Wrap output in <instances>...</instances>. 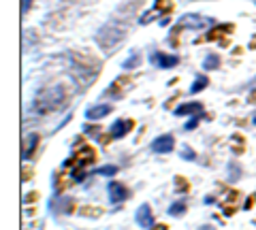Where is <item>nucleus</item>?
<instances>
[{
	"label": "nucleus",
	"mask_w": 256,
	"mask_h": 230,
	"mask_svg": "<svg viewBox=\"0 0 256 230\" xmlns=\"http://www.w3.org/2000/svg\"><path fill=\"white\" fill-rule=\"evenodd\" d=\"M64 98H66V92H64L62 85H50V88H45L38 92V96L34 98V107L38 113H47V111H56L58 109Z\"/></svg>",
	"instance_id": "1"
},
{
	"label": "nucleus",
	"mask_w": 256,
	"mask_h": 230,
	"mask_svg": "<svg viewBox=\"0 0 256 230\" xmlns=\"http://www.w3.org/2000/svg\"><path fill=\"white\" fill-rule=\"evenodd\" d=\"M207 23H212V19L203 17V15H194V13H186L180 17V26L182 28H190V30H201Z\"/></svg>",
	"instance_id": "2"
},
{
	"label": "nucleus",
	"mask_w": 256,
	"mask_h": 230,
	"mask_svg": "<svg viewBox=\"0 0 256 230\" xmlns=\"http://www.w3.org/2000/svg\"><path fill=\"white\" fill-rule=\"evenodd\" d=\"M175 149V139L171 134H162V137H156L152 143V152L156 154H171Z\"/></svg>",
	"instance_id": "3"
},
{
	"label": "nucleus",
	"mask_w": 256,
	"mask_h": 230,
	"mask_svg": "<svg viewBox=\"0 0 256 230\" xmlns=\"http://www.w3.org/2000/svg\"><path fill=\"white\" fill-rule=\"evenodd\" d=\"M152 64H156L158 68H173V66H178L180 64V58L178 55H171V53H152Z\"/></svg>",
	"instance_id": "4"
},
{
	"label": "nucleus",
	"mask_w": 256,
	"mask_h": 230,
	"mask_svg": "<svg viewBox=\"0 0 256 230\" xmlns=\"http://www.w3.org/2000/svg\"><path fill=\"white\" fill-rule=\"evenodd\" d=\"M107 190H109V201L111 203H122V201H126V198L130 196V192L126 190V186H122L120 181H111Z\"/></svg>",
	"instance_id": "5"
},
{
	"label": "nucleus",
	"mask_w": 256,
	"mask_h": 230,
	"mask_svg": "<svg viewBox=\"0 0 256 230\" xmlns=\"http://www.w3.org/2000/svg\"><path fill=\"white\" fill-rule=\"evenodd\" d=\"M132 128V122H128V120H116L114 126L109 128V134H111V139H122L126 137L128 132H130Z\"/></svg>",
	"instance_id": "6"
},
{
	"label": "nucleus",
	"mask_w": 256,
	"mask_h": 230,
	"mask_svg": "<svg viewBox=\"0 0 256 230\" xmlns=\"http://www.w3.org/2000/svg\"><path fill=\"white\" fill-rule=\"evenodd\" d=\"M111 113V105H96V107H90L86 111V117L88 120H102V117H107Z\"/></svg>",
	"instance_id": "7"
},
{
	"label": "nucleus",
	"mask_w": 256,
	"mask_h": 230,
	"mask_svg": "<svg viewBox=\"0 0 256 230\" xmlns=\"http://www.w3.org/2000/svg\"><path fill=\"white\" fill-rule=\"evenodd\" d=\"M137 222L141 226H152L154 224V220H152V211H150V205H141L139 211H137Z\"/></svg>",
	"instance_id": "8"
},
{
	"label": "nucleus",
	"mask_w": 256,
	"mask_h": 230,
	"mask_svg": "<svg viewBox=\"0 0 256 230\" xmlns=\"http://www.w3.org/2000/svg\"><path fill=\"white\" fill-rule=\"evenodd\" d=\"M203 105L201 102H186V105H180L175 109V115H188V113H201Z\"/></svg>",
	"instance_id": "9"
},
{
	"label": "nucleus",
	"mask_w": 256,
	"mask_h": 230,
	"mask_svg": "<svg viewBox=\"0 0 256 230\" xmlns=\"http://www.w3.org/2000/svg\"><path fill=\"white\" fill-rule=\"evenodd\" d=\"M207 85H210V79H207L205 75H198L196 79H194V83H192V88H190V92L192 94H196V92H201V90H205Z\"/></svg>",
	"instance_id": "10"
},
{
	"label": "nucleus",
	"mask_w": 256,
	"mask_h": 230,
	"mask_svg": "<svg viewBox=\"0 0 256 230\" xmlns=\"http://www.w3.org/2000/svg\"><path fill=\"white\" fill-rule=\"evenodd\" d=\"M36 143H38V134H28V147L24 149V158H30L32 152H34V147H36Z\"/></svg>",
	"instance_id": "11"
},
{
	"label": "nucleus",
	"mask_w": 256,
	"mask_h": 230,
	"mask_svg": "<svg viewBox=\"0 0 256 230\" xmlns=\"http://www.w3.org/2000/svg\"><path fill=\"white\" fill-rule=\"evenodd\" d=\"M220 66V58L218 55H207V58L203 60V68L205 70H212V68H218Z\"/></svg>",
	"instance_id": "12"
},
{
	"label": "nucleus",
	"mask_w": 256,
	"mask_h": 230,
	"mask_svg": "<svg viewBox=\"0 0 256 230\" xmlns=\"http://www.w3.org/2000/svg\"><path fill=\"white\" fill-rule=\"evenodd\" d=\"M94 173H96V175H107V177H114L116 173H118V166H114V164H107V166H100V169H96Z\"/></svg>",
	"instance_id": "13"
},
{
	"label": "nucleus",
	"mask_w": 256,
	"mask_h": 230,
	"mask_svg": "<svg viewBox=\"0 0 256 230\" xmlns=\"http://www.w3.org/2000/svg\"><path fill=\"white\" fill-rule=\"evenodd\" d=\"M184 211H186V205H184V203H175V205H171V207H169L171 216H182Z\"/></svg>",
	"instance_id": "14"
},
{
	"label": "nucleus",
	"mask_w": 256,
	"mask_h": 230,
	"mask_svg": "<svg viewBox=\"0 0 256 230\" xmlns=\"http://www.w3.org/2000/svg\"><path fill=\"white\" fill-rule=\"evenodd\" d=\"M196 124H198V120L194 117V120H190L188 124H186V130H192V128H196Z\"/></svg>",
	"instance_id": "15"
},
{
	"label": "nucleus",
	"mask_w": 256,
	"mask_h": 230,
	"mask_svg": "<svg viewBox=\"0 0 256 230\" xmlns=\"http://www.w3.org/2000/svg\"><path fill=\"white\" fill-rule=\"evenodd\" d=\"M28 9H30V0H22V11L26 13Z\"/></svg>",
	"instance_id": "16"
},
{
	"label": "nucleus",
	"mask_w": 256,
	"mask_h": 230,
	"mask_svg": "<svg viewBox=\"0 0 256 230\" xmlns=\"http://www.w3.org/2000/svg\"><path fill=\"white\" fill-rule=\"evenodd\" d=\"M252 122L256 124V111H254V115H252Z\"/></svg>",
	"instance_id": "17"
}]
</instances>
